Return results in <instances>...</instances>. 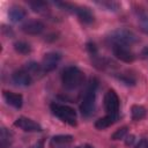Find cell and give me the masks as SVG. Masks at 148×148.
<instances>
[{
    "mask_svg": "<svg viewBox=\"0 0 148 148\" xmlns=\"http://www.w3.org/2000/svg\"><path fill=\"white\" fill-rule=\"evenodd\" d=\"M97 80L96 79H91L82 98L81 105H80V110L82 116L84 117H89L94 113L95 110V101H96V90H97Z\"/></svg>",
    "mask_w": 148,
    "mask_h": 148,
    "instance_id": "cell-1",
    "label": "cell"
},
{
    "mask_svg": "<svg viewBox=\"0 0 148 148\" xmlns=\"http://www.w3.org/2000/svg\"><path fill=\"white\" fill-rule=\"evenodd\" d=\"M61 80L67 89H75L84 81V74L75 66H68L62 71Z\"/></svg>",
    "mask_w": 148,
    "mask_h": 148,
    "instance_id": "cell-2",
    "label": "cell"
},
{
    "mask_svg": "<svg viewBox=\"0 0 148 148\" xmlns=\"http://www.w3.org/2000/svg\"><path fill=\"white\" fill-rule=\"evenodd\" d=\"M51 111L54 116H57L62 121H65L72 126L76 125V113H75L74 109H72L71 106L58 104V103H52Z\"/></svg>",
    "mask_w": 148,
    "mask_h": 148,
    "instance_id": "cell-3",
    "label": "cell"
},
{
    "mask_svg": "<svg viewBox=\"0 0 148 148\" xmlns=\"http://www.w3.org/2000/svg\"><path fill=\"white\" fill-rule=\"evenodd\" d=\"M136 36L128 29H117L110 35V40L113 42V45H131L136 42Z\"/></svg>",
    "mask_w": 148,
    "mask_h": 148,
    "instance_id": "cell-4",
    "label": "cell"
},
{
    "mask_svg": "<svg viewBox=\"0 0 148 148\" xmlns=\"http://www.w3.org/2000/svg\"><path fill=\"white\" fill-rule=\"evenodd\" d=\"M104 106L108 114H118L119 98L114 90H109L104 96Z\"/></svg>",
    "mask_w": 148,
    "mask_h": 148,
    "instance_id": "cell-5",
    "label": "cell"
},
{
    "mask_svg": "<svg viewBox=\"0 0 148 148\" xmlns=\"http://www.w3.org/2000/svg\"><path fill=\"white\" fill-rule=\"evenodd\" d=\"M14 125L16 127L21 128L24 132H40L42 131V126L39 124H37L32 119H29V118H25V117L17 118L15 120Z\"/></svg>",
    "mask_w": 148,
    "mask_h": 148,
    "instance_id": "cell-6",
    "label": "cell"
},
{
    "mask_svg": "<svg viewBox=\"0 0 148 148\" xmlns=\"http://www.w3.org/2000/svg\"><path fill=\"white\" fill-rule=\"evenodd\" d=\"M60 58H61L60 54L57 53V52H50V53L45 54L43 60H42V64H40L43 72H51V71H53L57 67Z\"/></svg>",
    "mask_w": 148,
    "mask_h": 148,
    "instance_id": "cell-7",
    "label": "cell"
},
{
    "mask_svg": "<svg viewBox=\"0 0 148 148\" xmlns=\"http://www.w3.org/2000/svg\"><path fill=\"white\" fill-rule=\"evenodd\" d=\"M112 51H113L114 57L117 59L124 61V62H132L135 59L134 53L130 49H127L126 46H123V45H113Z\"/></svg>",
    "mask_w": 148,
    "mask_h": 148,
    "instance_id": "cell-8",
    "label": "cell"
},
{
    "mask_svg": "<svg viewBox=\"0 0 148 148\" xmlns=\"http://www.w3.org/2000/svg\"><path fill=\"white\" fill-rule=\"evenodd\" d=\"M12 80L16 86H21V87H25L31 84L32 82V76L24 69L21 68L18 71H15L12 75Z\"/></svg>",
    "mask_w": 148,
    "mask_h": 148,
    "instance_id": "cell-9",
    "label": "cell"
},
{
    "mask_svg": "<svg viewBox=\"0 0 148 148\" xmlns=\"http://www.w3.org/2000/svg\"><path fill=\"white\" fill-rule=\"evenodd\" d=\"M74 141L72 135H56L50 140V148H65Z\"/></svg>",
    "mask_w": 148,
    "mask_h": 148,
    "instance_id": "cell-10",
    "label": "cell"
},
{
    "mask_svg": "<svg viewBox=\"0 0 148 148\" xmlns=\"http://www.w3.org/2000/svg\"><path fill=\"white\" fill-rule=\"evenodd\" d=\"M22 30L28 35H38L44 30V24L40 21H28L22 25Z\"/></svg>",
    "mask_w": 148,
    "mask_h": 148,
    "instance_id": "cell-11",
    "label": "cell"
},
{
    "mask_svg": "<svg viewBox=\"0 0 148 148\" xmlns=\"http://www.w3.org/2000/svg\"><path fill=\"white\" fill-rule=\"evenodd\" d=\"M3 98L7 102V104H9L16 109H20L22 106L23 98H22V95H20V94H15L12 91H3Z\"/></svg>",
    "mask_w": 148,
    "mask_h": 148,
    "instance_id": "cell-12",
    "label": "cell"
},
{
    "mask_svg": "<svg viewBox=\"0 0 148 148\" xmlns=\"http://www.w3.org/2000/svg\"><path fill=\"white\" fill-rule=\"evenodd\" d=\"M119 116L118 114H108L103 118H99L98 120H96L95 123V127L97 130H104L109 126H111L112 124H114L117 120H118Z\"/></svg>",
    "mask_w": 148,
    "mask_h": 148,
    "instance_id": "cell-13",
    "label": "cell"
},
{
    "mask_svg": "<svg viewBox=\"0 0 148 148\" xmlns=\"http://www.w3.org/2000/svg\"><path fill=\"white\" fill-rule=\"evenodd\" d=\"M75 14L86 24H89V23H91L94 21V15H92L91 10L88 7H76Z\"/></svg>",
    "mask_w": 148,
    "mask_h": 148,
    "instance_id": "cell-14",
    "label": "cell"
},
{
    "mask_svg": "<svg viewBox=\"0 0 148 148\" xmlns=\"http://www.w3.org/2000/svg\"><path fill=\"white\" fill-rule=\"evenodd\" d=\"M8 16L10 18V21L13 22H20L25 17V10L22 7L18 6H14L9 9L8 12Z\"/></svg>",
    "mask_w": 148,
    "mask_h": 148,
    "instance_id": "cell-15",
    "label": "cell"
},
{
    "mask_svg": "<svg viewBox=\"0 0 148 148\" xmlns=\"http://www.w3.org/2000/svg\"><path fill=\"white\" fill-rule=\"evenodd\" d=\"M13 142V135L6 128H1L0 133V146L1 148H8Z\"/></svg>",
    "mask_w": 148,
    "mask_h": 148,
    "instance_id": "cell-16",
    "label": "cell"
},
{
    "mask_svg": "<svg viewBox=\"0 0 148 148\" xmlns=\"http://www.w3.org/2000/svg\"><path fill=\"white\" fill-rule=\"evenodd\" d=\"M131 113H132V119L133 120H141L146 117L147 111L141 105H133L132 109H131Z\"/></svg>",
    "mask_w": 148,
    "mask_h": 148,
    "instance_id": "cell-17",
    "label": "cell"
},
{
    "mask_svg": "<svg viewBox=\"0 0 148 148\" xmlns=\"http://www.w3.org/2000/svg\"><path fill=\"white\" fill-rule=\"evenodd\" d=\"M31 76H34V75H38V74H42V73H44L43 72V69H42V66L39 65V64H37V62H28V64H25V66L23 67Z\"/></svg>",
    "mask_w": 148,
    "mask_h": 148,
    "instance_id": "cell-18",
    "label": "cell"
},
{
    "mask_svg": "<svg viewBox=\"0 0 148 148\" xmlns=\"http://www.w3.org/2000/svg\"><path fill=\"white\" fill-rule=\"evenodd\" d=\"M14 49H15L16 52H18V53H21V54H28V53H30V51H31V46H30L28 43L22 42V40L16 42V43L14 44Z\"/></svg>",
    "mask_w": 148,
    "mask_h": 148,
    "instance_id": "cell-19",
    "label": "cell"
},
{
    "mask_svg": "<svg viewBox=\"0 0 148 148\" xmlns=\"http://www.w3.org/2000/svg\"><path fill=\"white\" fill-rule=\"evenodd\" d=\"M29 6L31 7V9L34 12H37V13H42V12L46 10V8H47V3L44 1H30Z\"/></svg>",
    "mask_w": 148,
    "mask_h": 148,
    "instance_id": "cell-20",
    "label": "cell"
},
{
    "mask_svg": "<svg viewBox=\"0 0 148 148\" xmlns=\"http://www.w3.org/2000/svg\"><path fill=\"white\" fill-rule=\"evenodd\" d=\"M127 132H128V128L126 126L124 127H120L118 128L113 134H112V140H120V139H124L126 135H127Z\"/></svg>",
    "mask_w": 148,
    "mask_h": 148,
    "instance_id": "cell-21",
    "label": "cell"
},
{
    "mask_svg": "<svg viewBox=\"0 0 148 148\" xmlns=\"http://www.w3.org/2000/svg\"><path fill=\"white\" fill-rule=\"evenodd\" d=\"M139 23H140V27L141 29L148 34V14H140L139 15Z\"/></svg>",
    "mask_w": 148,
    "mask_h": 148,
    "instance_id": "cell-22",
    "label": "cell"
},
{
    "mask_svg": "<svg viewBox=\"0 0 148 148\" xmlns=\"http://www.w3.org/2000/svg\"><path fill=\"white\" fill-rule=\"evenodd\" d=\"M135 148H148V138L141 139V140L135 145Z\"/></svg>",
    "mask_w": 148,
    "mask_h": 148,
    "instance_id": "cell-23",
    "label": "cell"
},
{
    "mask_svg": "<svg viewBox=\"0 0 148 148\" xmlns=\"http://www.w3.org/2000/svg\"><path fill=\"white\" fill-rule=\"evenodd\" d=\"M101 5L108 7L109 9H112V10H116L117 7H118V5H117L116 2H101Z\"/></svg>",
    "mask_w": 148,
    "mask_h": 148,
    "instance_id": "cell-24",
    "label": "cell"
},
{
    "mask_svg": "<svg viewBox=\"0 0 148 148\" xmlns=\"http://www.w3.org/2000/svg\"><path fill=\"white\" fill-rule=\"evenodd\" d=\"M30 148H44V140L42 139V140L37 141V142H36V143H34Z\"/></svg>",
    "mask_w": 148,
    "mask_h": 148,
    "instance_id": "cell-25",
    "label": "cell"
},
{
    "mask_svg": "<svg viewBox=\"0 0 148 148\" xmlns=\"http://www.w3.org/2000/svg\"><path fill=\"white\" fill-rule=\"evenodd\" d=\"M133 141H134V135H128V136L126 138L125 143H126L127 146H131V145L133 143Z\"/></svg>",
    "mask_w": 148,
    "mask_h": 148,
    "instance_id": "cell-26",
    "label": "cell"
},
{
    "mask_svg": "<svg viewBox=\"0 0 148 148\" xmlns=\"http://www.w3.org/2000/svg\"><path fill=\"white\" fill-rule=\"evenodd\" d=\"M84 148H91V147H89V146H87V147H84Z\"/></svg>",
    "mask_w": 148,
    "mask_h": 148,
    "instance_id": "cell-27",
    "label": "cell"
}]
</instances>
